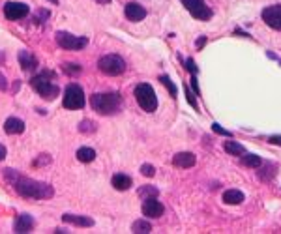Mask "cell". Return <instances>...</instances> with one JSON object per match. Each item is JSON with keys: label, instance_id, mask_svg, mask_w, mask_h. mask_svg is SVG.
<instances>
[{"label": "cell", "instance_id": "obj_1", "mask_svg": "<svg viewBox=\"0 0 281 234\" xmlns=\"http://www.w3.org/2000/svg\"><path fill=\"white\" fill-rule=\"evenodd\" d=\"M4 176L10 180V184L14 186L15 191L23 195V197H27V199H51L55 195V189L49 184L21 176V174L15 172L14 169H6Z\"/></svg>", "mask_w": 281, "mask_h": 234}, {"label": "cell", "instance_id": "obj_2", "mask_svg": "<svg viewBox=\"0 0 281 234\" xmlns=\"http://www.w3.org/2000/svg\"><path fill=\"white\" fill-rule=\"evenodd\" d=\"M90 105L98 114H114L122 107V96L118 92H99L90 97Z\"/></svg>", "mask_w": 281, "mask_h": 234}, {"label": "cell", "instance_id": "obj_3", "mask_svg": "<svg viewBox=\"0 0 281 234\" xmlns=\"http://www.w3.org/2000/svg\"><path fill=\"white\" fill-rule=\"evenodd\" d=\"M32 88L43 97V99H49L53 101L58 94H60V88L55 83V73L53 71H43L40 75H36L32 79Z\"/></svg>", "mask_w": 281, "mask_h": 234}, {"label": "cell", "instance_id": "obj_4", "mask_svg": "<svg viewBox=\"0 0 281 234\" xmlns=\"http://www.w3.org/2000/svg\"><path fill=\"white\" fill-rule=\"evenodd\" d=\"M135 99L139 103V107L146 112H154L157 109V96H156L154 88L148 83H139L135 86Z\"/></svg>", "mask_w": 281, "mask_h": 234}, {"label": "cell", "instance_id": "obj_5", "mask_svg": "<svg viewBox=\"0 0 281 234\" xmlns=\"http://www.w3.org/2000/svg\"><path fill=\"white\" fill-rule=\"evenodd\" d=\"M98 68L103 75H109V77H116V75H122L126 71V62L124 58L118 55H105L99 58Z\"/></svg>", "mask_w": 281, "mask_h": 234}, {"label": "cell", "instance_id": "obj_6", "mask_svg": "<svg viewBox=\"0 0 281 234\" xmlns=\"http://www.w3.org/2000/svg\"><path fill=\"white\" fill-rule=\"evenodd\" d=\"M64 107L70 110L83 109L84 107V92L79 84L71 83L64 90Z\"/></svg>", "mask_w": 281, "mask_h": 234}, {"label": "cell", "instance_id": "obj_7", "mask_svg": "<svg viewBox=\"0 0 281 234\" xmlns=\"http://www.w3.org/2000/svg\"><path fill=\"white\" fill-rule=\"evenodd\" d=\"M56 43H58V47H62L66 51H79L88 45V40L71 36L70 32H56Z\"/></svg>", "mask_w": 281, "mask_h": 234}, {"label": "cell", "instance_id": "obj_8", "mask_svg": "<svg viewBox=\"0 0 281 234\" xmlns=\"http://www.w3.org/2000/svg\"><path fill=\"white\" fill-rule=\"evenodd\" d=\"M184 8L189 12V14L193 15L195 19L199 21H208L212 19V10L206 6V2L204 0H182Z\"/></svg>", "mask_w": 281, "mask_h": 234}, {"label": "cell", "instance_id": "obj_9", "mask_svg": "<svg viewBox=\"0 0 281 234\" xmlns=\"http://www.w3.org/2000/svg\"><path fill=\"white\" fill-rule=\"evenodd\" d=\"M263 21L266 23L270 28L274 30H281V4H274V6H268L263 10Z\"/></svg>", "mask_w": 281, "mask_h": 234}, {"label": "cell", "instance_id": "obj_10", "mask_svg": "<svg viewBox=\"0 0 281 234\" xmlns=\"http://www.w3.org/2000/svg\"><path fill=\"white\" fill-rule=\"evenodd\" d=\"M142 201H144L142 203V216H146L148 219H157V218L163 216L165 208L156 197H148V199H142Z\"/></svg>", "mask_w": 281, "mask_h": 234}, {"label": "cell", "instance_id": "obj_11", "mask_svg": "<svg viewBox=\"0 0 281 234\" xmlns=\"http://www.w3.org/2000/svg\"><path fill=\"white\" fill-rule=\"evenodd\" d=\"M4 15L10 21H19V19H23V17L28 15V6L23 4V2H8L4 6Z\"/></svg>", "mask_w": 281, "mask_h": 234}, {"label": "cell", "instance_id": "obj_12", "mask_svg": "<svg viewBox=\"0 0 281 234\" xmlns=\"http://www.w3.org/2000/svg\"><path fill=\"white\" fill-rule=\"evenodd\" d=\"M126 17L129 21H133V23H139V21H142L146 17V10L137 2H129L126 6Z\"/></svg>", "mask_w": 281, "mask_h": 234}, {"label": "cell", "instance_id": "obj_13", "mask_svg": "<svg viewBox=\"0 0 281 234\" xmlns=\"http://www.w3.org/2000/svg\"><path fill=\"white\" fill-rule=\"evenodd\" d=\"M172 163H174V167H180V169H189L197 163V157L191 152H180L172 157Z\"/></svg>", "mask_w": 281, "mask_h": 234}, {"label": "cell", "instance_id": "obj_14", "mask_svg": "<svg viewBox=\"0 0 281 234\" xmlns=\"http://www.w3.org/2000/svg\"><path fill=\"white\" fill-rule=\"evenodd\" d=\"M32 227H34V219H32L28 214H21L14 223V231L15 233H21V234L30 233Z\"/></svg>", "mask_w": 281, "mask_h": 234}, {"label": "cell", "instance_id": "obj_15", "mask_svg": "<svg viewBox=\"0 0 281 234\" xmlns=\"http://www.w3.org/2000/svg\"><path fill=\"white\" fill-rule=\"evenodd\" d=\"M19 64L25 71H32L38 68V58L28 51H19Z\"/></svg>", "mask_w": 281, "mask_h": 234}, {"label": "cell", "instance_id": "obj_16", "mask_svg": "<svg viewBox=\"0 0 281 234\" xmlns=\"http://www.w3.org/2000/svg\"><path fill=\"white\" fill-rule=\"evenodd\" d=\"M64 223H71V225H77V227H94V219L86 218V216H73V214H64L62 216Z\"/></svg>", "mask_w": 281, "mask_h": 234}, {"label": "cell", "instance_id": "obj_17", "mask_svg": "<svg viewBox=\"0 0 281 234\" xmlns=\"http://www.w3.org/2000/svg\"><path fill=\"white\" fill-rule=\"evenodd\" d=\"M4 129H6V133H10V135H19V133H23L25 131V122L23 120H19V118H8L6 120V124H4Z\"/></svg>", "mask_w": 281, "mask_h": 234}, {"label": "cell", "instance_id": "obj_18", "mask_svg": "<svg viewBox=\"0 0 281 234\" xmlns=\"http://www.w3.org/2000/svg\"><path fill=\"white\" fill-rule=\"evenodd\" d=\"M131 178L127 176V174H122V172H118V174H114L112 176V187L114 189H118V191H127L129 187H131Z\"/></svg>", "mask_w": 281, "mask_h": 234}, {"label": "cell", "instance_id": "obj_19", "mask_svg": "<svg viewBox=\"0 0 281 234\" xmlns=\"http://www.w3.org/2000/svg\"><path fill=\"white\" fill-rule=\"evenodd\" d=\"M244 201H246V197H244V193L240 191V189H227L223 193L225 204H242Z\"/></svg>", "mask_w": 281, "mask_h": 234}, {"label": "cell", "instance_id": "obj_20", "mask_svg": "<svg viewBox=\"0 0 281 234\" xmlns=\"http://www.w3.org/2000/svg\"><path fill=\"white\" fill-rule=\"evenodd\" d=\"M242 157V165L244 167H250V169H259V167H263V159L259 157V156H255V154H244V156H240Z\"/></svg>", "mask_w": 281, "mask_h": 234}, {"label": "cell", "instance_id": "obj_21", "mask_svg": "<svg viewBox=\"0 0 281 234\" xmlns=\"http://www.w3.org/2000/svg\"><path fill=\"white\" fill-rule=\"evenodd\" d=\"M223 148L227 154H231V156H244L246 154V148L240 144V142H236V140H227L223 144Z\"/></svg>", "mask_w": 281, "mask_h": 234}, {"label": "cell", "instance_id": "obj_22", "mask_svg": "<svg viewBox=\"0 0 281 234\" xmlns=\"http://www.w3.org/2000/svg\"><path fill=\"white\" fill-rule=\"evenodd\" d=\"M75 156H77V159H79V161H83V163H90V161H94V159H96V152L92 150V148H88V146L79 148Z\"/></svg>", "mask_w": 281, "mask_h": 234}, {"label": "cell", "instance_id": "obj_23", "mask_svg": "<svg viewBox=\"0 0 281 234\" xmlns=\"http://www.w3.org/2000/svg\"><path fill=\"white\" fill-rule=\"evenodd\" d=\"M131 231L133 233H137V234H146V233H150L152 231V227H150V223L148 221H144V219H139V221H135L133 225H131Z\"/></svg>", "mask_w": 281, "mask_h": 234}, {"label": "cell", "instance_id": "obj_24", "mask_svg": "<svg viewBox=\"0 0 281 234\" xmlns=\"http://www.w3.org/2000/svg\"><path fill=\"white\" fill-rule=\"evenodd\" d=\"M159 191L156 189L154 186H142L139 189V197L140 199H148V197H157Z\"/></svg>", "mask_w": 281, "mask_h": 234}, {"label": "cell", "instance_id": "obj_25", "mask_svg": "<svg viewBox=\"0 0 281 234\" xmlns=\"http://www.w3.org/2000/svg\"><path fill=\"white\" fill-rule=\"evenodd\" d=\"M159 81H161V83H163V84H165V86H167V88H169L171 96H172V97L176 96V86H174V84L171 83V79H169L167 75H161V77H159Z\"/></svg>", "mask_w": 281, "mask_h": 234}, {"label": "cell", "instance_id": "obj_26", "mask_svg": "<svg viewBox=\"0 0 281 234\" xmlns=\"http://www.w3.org/2000/svg\"><path fill=\"white\" fill-rule=\"evenodd\" d=\"M94 129H96V125H92L88 120H84L83 124L79 125V131H81V133H92Z\"/></svg>", "mask_w": 281, "mask_h": 234}, {"label": "cell", "instance_id": "obj_27", "mask_svg": "<svg viewBox=\"0 0 281 234\" xmlns=\"http://www.w3.org/2000/svg\"><path fill=\"white\" fill-rule=\"evenodd\" d=\"M140 172H142V174H144V176H148V178H152V176H154L156 174V169L152 165H148V163H146V165H142L140 167Z\"/></svg>", "mask_w": 281, "mask_h": 234}, {"label": "cell", "instance_id": "obj_28", "mask_svg": "<svg viewBox=\"0 0 281 234\" xmlns=\"http://www.w3.org/2000/svg\"><path fill=\"white\" fill-rule=\"evenodd\" d=\"M64 69H66L68 73H79V71H81V66H77V64H66Z\"/></svg>", "mask_w": 281, "mask_h": 234}, {"label": "cell", "instance_id": "obj_29", "mask_svg": "<svg viewBox=\"0 0 281 234\" xmlns=\"http://www.w3.org/2000/svg\"><path fill=\"white\" fill-rule=\"evenodd\" d=\"M212 127H214V131H216V133H221V135H227V137H231V133H229V131H225L223 127H219V124H214Z\"/></svg>", "mask_w": 281, "mask_h": 234}, {"label": "cell", "instance_id": "obj_30", "mask_svg": "<svg viewBox=\"0 0 281 234\" xmlns=\"http://www.w3.org/2000/svg\"><path fill=\"white\" fill-rule=\"evenodd\" d=\"M270 142H274V144H281V137L274 135V137H270Z\"/></svg>", "mask_w": 281, "mask_h": 234}, {"label": "cell", "instance_id": "obj_31", "mask_svg": "<svg viewBox=\"0 0 281 234\" xmlns=\"http://www.w3.org/2000/svg\"><path fill=\"white\" fill-rule=\"evenodd\" d=\"M4 157H6V148L0 144V159H4Z\"/></svg>", "mask_w": 281, "mask_h": 234}, {"label": "cell", "instance_id": "obj_32", "mask_svg": "<svg viewBox=\"0 0 281 234\" xmlns=\"http://www.w3.org/2000/svg\"><path fill=\"white\" fill-rule=\"evenodd\" d=\"M0 88H6V79L0 75Z\"/></svg>", "mask_w": 281, "mask_h": 234}, {"label": "cell", "instance_id": "obj_33", "mask_svg": "<svg viewBox=\"0 0 281 234\" xmlns=\"http://www.w3.org/2000/svg\"><path fill=\"white\" fill-rule=\"evenodd\" d=\"M203 43H206V40H204V38H201V40L197 42V47H203Z\"/></svg>", "mask_w": 281, "mask_h": 234}, {"label": "cell", "instance_id": "obj_34", "mask_svg": "<svg viewBox=\"0 0 281 234\" xmlns=\"http://www.w3.org/2000/svg\"><path fill=\"white\" fill-rule=\"evenodd\" d=\"M96 2H98V4H109L111 0H96Z\"/></svg>", "mask_w": 281, "mask_h": 234}, {"label": "cell", "instance_id": "obj_35", "mask_svg": "<svg viewBox=\"0 0 281 234\" xmlns=\"http://www.w3.org/2000/svg\"><path fill=\"white\" fill-rule=\"evenodd\" d=\"M49 2H51V4H58V0H49Z\"/></svg>", "mask_w": 281, "mask_h": 234}]
</instances>
